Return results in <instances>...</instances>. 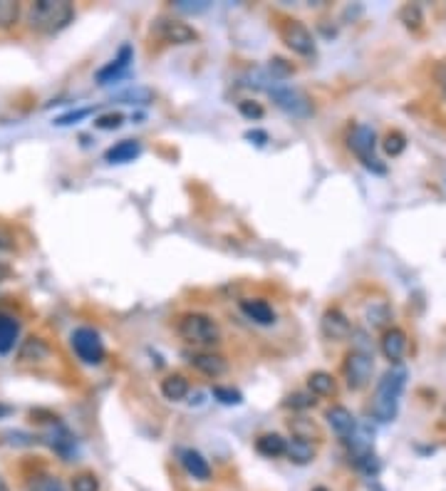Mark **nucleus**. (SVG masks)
I'll use <instances>...</instances> for the list:
<instances>
[{
  "label": "nucleus",
  "instance_id": "28",
  "mask_svg": "<svg viewBox=\"0 0 446 491\" xmlns=\"http://www.w3.org/2000/svg\"><path fill=\"white\" fill-rule=\"evenodd\" d=\"M399 20L404 23V27H409V30H419L421 25H424V15H421V8L419 6H404L399 11Z\"/></svg>",
  "mask_w": 446,
  "mask_h": 491
},
{
  "label": "nucleus",
  "instance_id": "25",
  "mask_svg": "<svg viewBox=\"0 0 446 491\" xmlns=\"http://www.w3.org/2000/svg\"><path fill=\"white\" fill-rule=\"evenodd\" d=\"M18 335H20L18 321H13L8 316H0V355H6V352H11L16 347Z\"/></svg>",
  "mask_w": 446,
  "mask_h": 491
},
{
  "label": "nucleus",
  "instance_id": "13",
  "mask_svg": "<svg viewBox=\"0 0 446 491\" xmlns=\"http://www.w3.org/2000/svg\"><path fill=\"white\" fill-rule=\"evenodd\" d=\"M325 419H328V424L333 427L335 435L345 442L357 432V419H354V414L349 412L347 407H342V404H333V407L325 409Z\"/></svg>",
  "mask_w": 446,
  "mask_h": 491
},
{
  "label": "nucleus",
  "instance_id": "10",
  "mask_svg": "<svg viewBox=\"0 0 446 491\" xmlns=\"http://www.w3.org/2000/svg\"><path fill=\"white\" fill-rule=\"evenodd\" d=\"M352 323L349 318L345 316L340 308H328L320 318V332H323L325 340H333V342H340V340H347L352 337Z\"/></svg>",
  "mask_w": 446,
  "mask_h": 491
},
{
  "label": "nucleus",
  "instance_id": "33",
  "mask_svg": "<svg viewBox=\"0 0 446 491\" xmlns=\"http://www.w3.org/2000/svg\"><path fill=\"white\" fill-rule=\"evenodd\" d=\"M238 112H241L246 119H251V122H258V119L266 117V109H263V104L253 102V99H243V102H238Z\"/></svg>",
  "mask_w": 446,
  "mask_h": 491
},
{
  "label": "nucleus",
  "instance_id": "17",
  "mask_svg": "<svg viewBox=\"0 0 446 491\" xmlns=\"http://www.w3.org/2000/svg\"><path fill=\"white\" fill-rule=\"evenodd\" d=\"M364 321H367V325L372 328V330H382V328L390 325L392 321V308L387 300L377 298V300H369L367 305H364Z\"/></svg>",
  "mask_w": 446,
  "mask_h": 491
},
{
  "label": "nucleus",
  "instance_id": "1",
  "mask_svg": "<svg viewBox=\"0 0 446 491\" xmlns=\"http://www.w3.org/2000/svg\"><path fill=\"white\" fill-rule=\"evenodd\" d=\"M407 378H409V373H407L404 365H392L390 370L382 375V380L377 383L375 397H372V407H369V412H372V417H375L377 422L387 424L397 419L402 392H404V387H407Z\"/></svg>",
  "mask_w": 446,
  "mask_h": 491
},
{
  "label": "nucleus",
  "instance_id": "6",
  "mask_svg": "<svg viewBox=\"0 0 446 491\" xmlns=\"http://www.w3.org/2000/svg\"><path fill=\"white\" fill-rule=\"evenodd\" d=\"M278 35H280V40L285 42L287 50H292L295 55L300 57H315V37L313 32L308 30V25L300 20H295V18H283L280 23H278Z\"/></svg>",
  "mask_w": 446,
  "mask_h": 491
},
{
  "label": "nucleus",
  "instance_id": "19",
  "mask_svg": "<svg viewBox=\"0 0 446 491\" xmlns=\"http://www.w3.org/2000/svg\"><path fill=\"white\" fill-rule=\"evenodd\" d=\"M315 454H318V452H315V445H313V442H308V440H297V437H292V440L287 442L285 456L292 461V464H297V466L310 464V461L315 459Z\"/></svg>",
  "mask_w": 446,
  "mask_h": 491
},
{
  "label": "nucleus",
  "instance_id": "2",
  "mask_svg": "<svg viewBox=\"0 0 446 491\" xmlns=\"http://www.w3.org/2000/svg\"><path fill=\"white\" fill-rule=\"evenodd\" d=\"M75 20V6L70 0H35L27 8V25L40 35H55Z\"/></svg>",
  "mask_w": 446,
  "mask_h": 491
},
{
  "label": "nucleus",
  "instance_id": "14",
  "mask_svg": "<svg viewBox=\"0 0 446 491\" xmlns=\"http://www.w3.org/2000/svg\"><path fill=\"white\" fill-rule=\"evenodd\" d=\"M407 345H409V342H407V332L402 330V328H387L385 335H382V340H380L382 355H385L392 365H402V357H404V352H407Z\"/></svg>",
  "mask_w": 446,
  "mask_h": 491
},
{
  "label": "nucleus",
  "instance_id": "35",
  "mask_svg": "<svg viewBox=\"0 0 446 491\" xmlns=\"http://www.w3.org/2000/svg\"><path fill=\"white\" fill-rule=\"evenodd\" d=\"M94 109L92 107H85V109H78V112H67V114H62V117H57L55 119V125L57 127H65V125H72V122H80V119H85V117H89Z\"/></svg>",
  "mask_w": 446,
  "mask_h": 491
},
{
  "label": "nucleus",
  "instance_id": "37",
  "mask_svg": "<svg viewBox=\"0 0 446 491\" xmlns=\"http://www.w3.org/2000/svg\"><path fill=\"white\" fill-rule=\"evenodd\" d=\"M174 8H176V11H184V13H204L206 8H209V3H206V0H201V3H191V0H176Z\"/></svg>",
  "mask_w": 446,
  "mask_h": 491
},
{
  "label": "nucleus",
  "instance_id": "29",
  "mask_svg": "<svg viewBox=\"0 0 446 491\" xmlns=\"http://www.w3.org/2000/svg\"><path fill=\"white\" fill-rule=\"evenodd\" d=\"M72 491H99V479L92 471H80V474L72 476Z\"/></svg>",
  "mask_w": 446,
  "mask_h": 491
},
{
  "label": "nucleus",
  "instance_id": "43",
  "mask_svg": "<svg viewBox=\"0 0 446 491\" xmlns=\"http://www.w3.org/2000/svg\"><path fill=\"white\" fill-rule=\"evenodd\" d=\"M13 414V407L11 404H6V402H0V419H6V417H11Z\"/></svg>",
  "mask_w": 446,
  "mask_h": 491
},
{
  "label": "nucleus",
  "instance_id": "8",
  "mask_svg": "<svg viewBox=\"0 0 446 491\" xmlns=\"http://www.w3.org/2000/svg\"><path fill=\"white\" fill-rule=\"evenodd\" d=\"M271 97H273V102H275L285 114H290V117L305 119V117H310V114H313V102H310V97L303 92V89L280 85V87L273 89Z\"/></svg>",
  "mask_w": 446,
  "mask_h": 491
},
{
  "label": "nucleus",
  "instance_id": "26",
  "mask_svg": "<svg viewBox=\"0 0 446 491\" xmlns=\"http://www.w3.org/2000/svg\"><path fill=\"white\" fill-rule=\"evenodd\" d=\"M20 20V3L16 0H0V30H8Z\"/></svg>",
  "mask_w": 446,
  "mask_h": 491
},
{
  "label": "nucleus",
  "instance_id": "3",
  "mask_svg": "<svg viewBox=\"0 0 446 491\" xmlns=\"http://www.w3.org/2000/svg\"><path fill=\"white\" fill-rule=\"evenodd\" d=\"M176 332L184 342L196 347H213L221 342V328L206 313H184L176 318Z\"/></svg>",
  "mask_w": 446,
  "mask_h": 491
},
{
  "label": "nucleus",
  "instance_id": "15",
  "mask_svg": "<svg viewBox=\"0 0 446 491\" xmlns=\"http://www.w3.org/2000/svg\"><path fill=\"white\" fill-rule=\"evenodd\" d=\"M241 311H243V316L251 318V321L258 323V325H273V323H275V313H273V308L261 298H243Z\"/></svg>",
  "mask_w": 446,
  "mask_h": 491
},
{
  "label": "nucleus",
  "instance_id": "31",
  "mask_svg": "<svg viewBox=\"0 0 446 491\" xmlns=\"http://www.w3.org/2000/svg\"><path fill=\"white\" fill-rule=\"evenodd\" d=\"M124 125V114L119 112H107V114H99L97 119H94V127L102 132H112V130H119V127Z\"/></svg>",
  "mask_w": 446,
  "mask_h": 491
},
{
  "label": "nucleus",
  "instance_id": "27",
  "mask_svg": "<svg viewBox=\"0 0 446 491\" xmlns=\"http://www.w3.org/2000/svg\"><path fill=\"white\" fill-rule=\"evenodd\" d=\"M285 404L287 409H297V412H303V409H310V407H315L318 404V399H315V394L310 392H292V394H287L285 397Z\"/></svg>",
  "mask_w": 446,
  "mask_h": 491
},
{
  "label": "nucleus",
  "instance_id": "4",
  "mask_svg": "<svg viewBox=\"0 0 446 491\" xmlns=\"http://www.w3.org/2000/svg\"><path fill=\"white\" fill-rule=\"evenodd\" d=\"M347 147L359 161H362L364 169L375 171V174H385L387 166L380 161V156L375 154L377 149V135L372 127L367 125H354L347 135Z\"/></svg>",
  "mask_w": 446,
  "mask_h": 491
},
{
  "label": "nucleus",
  "instance_id": "20",
  "mask_svg": "<svg viewBox=\"0 0 446 491\" xmlns=\"http://www.w3.org/2000/svg\"><path fill=\"white\" fill-rule=\"evenodd\" d=\"M189 390H191L189 380L179 373L166 375V378L161 380V394H164V399H169V402H181V399H186Z\"/></svg>",
  "mask_w": 446,
  "mask_h": 491
},
{
  "label": "nucleus",
  "instance_id": "44",
  "mask_svg": "<svg viewBox=\"0 0 446 491\" xmlns=\"http://www.w3.org/2000/svg\"><path fill=\"white\" fill-rule=\"evenodd\" d=\"M313 491H330V489H328V486H315Z\"/></svg>",
  "mask_w": 446,
  "mask_h": 491
},
{
  "label": "nucleus",
  "instance_id": "39",
  "mask_svg": "<svg viewBox=\"0 0 446 491\" xmlns=\"http://www.w3.org/2000/svg\"><path fill=\"white\" fill-rule=\"evenodd\" d=\"M434 80H436V85H439L441 94L446 97V63H439L434 68Z\"/></svg>",
  "mask_w": 446,
  "mask_h": 491
},
{
  "label": "nucleus",
  "instance_id": "7",
  "mask_svg": "<svg viewBox=\"0 0 446 491\" xmlns=\"http://www.w3.org/2000/svg\"><path fill=\"white\" fill-rule=\"evenodd\" d=\"M70 342H72L75 355H78L85 365H99V362L104 360V355H107L102 337H99V332L92 330V328H78V330H72Z\"/></svg>",
  "mask_w": 446,
  "mask_h": 491
},
{
  "label": "nucleus",
  "instance_id": "21",
  "mask_svg": "<svg viewBox=\"0 0 446 491\" xmlns=\"http://www.w3.org/2000/svg\"><path fill=\"white\" fill-rule=\"evenodd\" d=\"M287 449V440H283L275 432H268V435H261L256 440V452L268 459H278V456H285Z\"/></svg>",
  "mask_w": 446,
  "mask_h": 491
},
{
  "label": "nucleus",
  "instance_id": "41",
  "mask_svg": "<svg viewBox=\"0 0 446 491\" xmlns=\"http://www.w3.org/2000/svg\"><path fill=\"white\" fill-rule=\"evenodd\" d=\"M11 273H13V268H11V266H8L6 261H0V280L11 278Z\"/></svg>",
  "mask_w": 446,
  "mask_h": 491
},
{
  "label": "nucleus",
  "instance_id": "9",
  "mask_svg": "<svg viewBox=\"0 0 446 491\" xmlns=\"http://www.w3.org/2000/svg\"><path fill=\"white\" fill-rule=\"evenodd\" d=\"M154 35L159 40L169 42V45H194V42H199V32L194 27L181 20H169V18H159L154 23Z\"/></svg>",
  "mask_w": 446,
  "mask_h": 491
},
{
  "label": "nucleus",
  "instance_id": "30",
  "mask_svg": "<svg viewBox=\"0 0 446 491\" xmlns=\"http://www.w3.org/2000/svg\"><path fill=\"white\" fill-rule=\"evenodd\" d=\"M382 147H385L387 156H399L407 149V137L402 132H390L382 142Z\"/></svg>",
  "mask_w": 446,
  "mask_h": 491
},
{
  "label": "nucleus",
  "instance_id": "24",
  "mask_svg": "<svg viewBox=\"0 0 446 491\" xmlns=\"http://www.w3.org/2000/svg\"><path fill=\"white\" fill-rule=\"evenodd\" d=\"M287 427H290L292 437H297V440H308V442L323 440V432H320V427L313 422V419H308V417L290 419V422H287Z\"/></svg>",
  "mask_w": 446,
  "mask_h": 491
},
{
  "label": "nucleus",
  "instance_id": "38",
  "mask_svg": "<svg viewBox=\"0 0 446 491\" xmlns=\"http://www.w3.org/2000/svg\"><path fill=\"white\" fill-rule=\"evenodd\" d=\"M32 491H65V489H62V484L57 479H50V476H45V479H40L35 486H32Z\"/></svg>",
  "mask_w": 446,
  "mask_h": 491
},
{
  "label": "nucleus",
  "instance_id": "11",
  "mask_svg": "<svg viewBox=\"0 0 446 491\" xmlns=\"http://www.w3.org/2000/svg\"><path fill=\"white\" fill-rule=\"evenodd\" d=\"M189 365L194 367L196 373L206 375V378H221V375L228 373V360L218 352H209V350H201V352H189L186 355Z\"/></svg>",
  "mask_w": 446,
  "mask_h": 491
},
{
  "label": "nucleus",
  "instance_id": "23",
  "mask_svg": "<svg viewBox=\"0 0 446 491\" xmlns=\"http://www.w3.org/2000/svg\"><path fill=\"white\" fill-rule=\"evenodd\" d=\"M50 357V345H47L42 337H27L20 345V352H18V360L20 362H40Z\"/></svg>",
  "mask_w": 446,
  "mask_h": 491
},
{
  "label": "nucleus",
  "instance_id": "40",
  "mask_svg": "<svg viewBox=\"0 0 446 491\" xmlns=\"http://www.w3.org/2000/svg\"><path fill=\"white\" fill-rule=\"evenodd\" d=\"M246 139H251V142L256 139V144L263 147L268 142V135H266V132H261V130H251V132H246Z\"/></svg>",
  "mask_w": 446,
  "mask_h": 491
},
{
  "label": "nucleus",
  "instance_id": "32",
  "mask_svg": "<svg viewBox=\"0 0 446 491\" xmlns=\"http://www.w3.org/2000/svg\"><path fill=\"white\" fill-rule=\"evenodd\" d=\"M117 99L124 104H147L154 99V92H151V89H129V92L119 94Z\"/></svg>",
  "mask_w": 446,
  "mask_h": 491
},
{
  "label": "nucleus",
  "instance_id": "45",
  "mask_svg": "<svg viewBox=\"0 0 446 491\" xmlns=\"http://www.w3.org/2000/svg\"><path fill=\"white\" fill-rule=\"evenodd\" d=\"M0 491H11V489H8V486L3 484V481H0Z\"/></svg>",
  "mask_w": 446,
  "mask_h": 491
},
{
  "label": "nucleus",
  "instance_id": "16",
  "mask_svg": "<svg viewBox=\"0 0 446 491\" xmlns=\"http://www.w3.org/2000/svg\"><path fill=\"white\" fill-rule=\"evenodd\" d=\"M179 461H181V466H184V469L194 476V479H199V481H209L211 479V466H209V461L204 459V454H201V452L181 449L179 452Z\"/></svg>",
  "mask_w": 446,
  "mask_h": 491
},
{
  "label": "nucleus",
  "instance_id": "22",
  "mask_svg": "<svg viewBox=\"0 0 446 491\" xmlns=\"http://www.w3.org/2000/svg\"><path fill=\"white\" fill-rule=\"evenodd\" d=\"M308 390L315 397H335L337 394V380L325 370H318L308 378Z\"/></svg>",
  "mask_w": 446,
  "mask_h": 491
},
{
  "label": "nucleus",
  "instance_id": "5",
  "mask_svg": "<svg viewBox=\"0 0 446 491\" xmlns=\"http://www.w3.org/2000/svg\"><path fill=\"white\" fill-rule=\"evenodd\" d=\"M372 373H375V352L352 347V350L345 355L342 378H345V385H347L352 392H359V390L367 387V385L372 383Z\"/></svg>",
  "mask_w": 446,
  "mask_h": 491
},
{
  "label": "nucleus",
  "instance_id": "42",
  "mask_svg": "<svg viewBox=\"0 0 446 491\" xmlns=\"http://www.w3.org/2000/svg\"><path fill=\"white\" fill-rule=\"evenodd\" d=\"M6 249H11V236L0 231V251H6Z\"/></svg>",
  "mask_w": 446,
  "mask_h": 491
},
{
  "label": "nucleus",
  "instance_id": "36",
  "mask_svg": "<svg viewBox=\"0 0 446 491\" xmlns=\"http://www.w3.org/2000/svg\"><path fill=\"white\" fill-rule=\"evenodd\" d=\"M268 70H271V73L275 75L278 80H285L287 75L292 73V68H290V65L285 63V60H283V57H273V60H271V65H268Z\"/></svg>",
  "mask_w": 446,
  "mask_h": 491
},
{
  "label": "nucleus",
  "instance_id": "12",
  "mask_svg": "<svg viewBox=\"0 0 446 491\" xmlns=\"http://www.w3.org/2000/svg\"><path fill=\"white\" fill-rule=\"evenodd\" d=\"M132 60H134V50H132V45H127V42H124V45L119 47L117 57H112V60H109V63L104 65L102 70H97V75H94V80H97L99 85H109V82H114V80H119L124 73H127L129 65H132Z\"/></svg>",
  "mask_w": 446,
  "mask_h": 491
},
{
  "label": "nucleus",
  "instance_id": "18",
  "mask_svg": "<svg viewBox=\"0 0 446 491\" xmlns=\"http://www.w3.org/2000/svg\"><path fill=\"white\" fill-rule=\"evenodd\" d=\"M139 154H142V144L137 139H124L104 151V161L107 164H124V161H134Z\"/></svg>",
  "mask_w": 446,
  "mask_h": 491
},
{
  "label": "nucleus",
  "instance_id": "34",
  "mask_svg": "<svg viewBox=\"0 0 446 491\" xmlns=\"http://www.w3.org/2000/svg\"><path fill=\"white\" fill-rule=\"evenodd\" d=\"M213 397L218 399L221 404H241L243 402V397H241V392H238V390L221 387V385H216V387H213Z\"/></svg>",
  "mask_w": 446,
  "mask_h": 491
}]
</instances>
